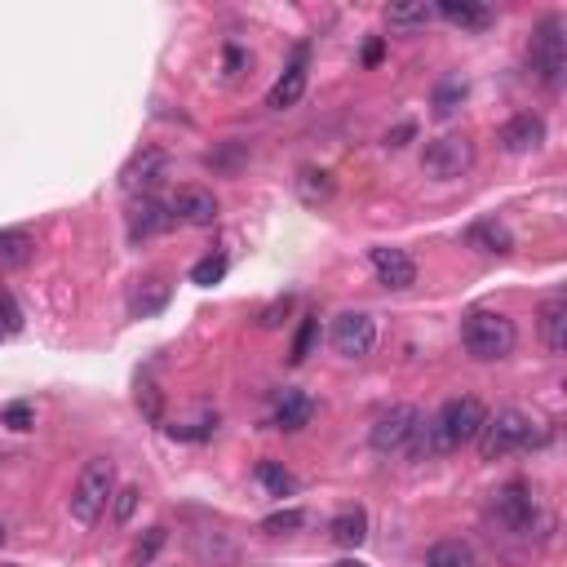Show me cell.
<instances>
[{"mask_svg":"<svg viewBox=\"0 0 567 567\" xmlns=\"http://www.w3.org/2000/svg\"><path fill=\"white\" fill-rule=\"evenodd\" d=\"M257 483H262L271 497H293L297 492V474L284 470L280 461H262V466H257Z\"/></svg>","mask_w":567,"mask_h":567,"instance_id":"484cf974","label":"cell"},{"mask_svg":"<svg viewBox=\"0 0 567 567\" xmlns=\"http://www.w3.org/2000/svg\"><path fill=\"white\" fill-rule=\"evenodd\" d=\"M430 18H435V5H426V0H412V5H390V9H386V23L395 27V32H412V27H426Z\"/></svg>","mask_w":567,"mask_h":567,"instance_id":"cb8c5ba5","label":"cell"},{"mask_svg":"<svg viewBox=\"0 0 567 567\" xmlns=\"http://www.w3.org/2000/svg\"><path fill=\"white\" fill-rule=\"evenodd\" d=\"M541 342L550 355H563L567 350V297L563 293H554L541 306Z\"/></svg>","mask_w":567,"mask_h":567,"instance_id":"2e32d148","label":"cell"},{"mask_svg":"<svg viewBox=\"0 0 567 567\" xmlns=\"http://www.w3.org/2000/svg\"><path fill=\"white\" fill-rule=\"evenodd\" d=\"M178 213V222H191V226H213L218 222V195L204 191V187H182L169 204Z\"/></svg>","mask_w":567,"mask_h":567,"instance_id":"4fadbf2b","label":"cell"},{"mask_svg":"<svg viewBox=\"0 0 567 567\" xmlns=\"http://www.w3.org/2000/svg\"><path fill=\"white\" fill-rule=\"evenodd\" d=\"M244 63H249V58H244V49H235V45L226 49V76H240Z\"/></svg>","mask_w":567,"mask_h":567,"instance_id":"d590c367","label":"cell"},{"mask_svg":"<svg viewBox=\"0 0 567 567\" xmlns=\"http://www.w3.org/2000/svg\"><path fill=\"white\" fill-rule=\"evenodd\" d=\"M492 510H497V519H501L510 532H532L536 519H541V505H536L532 488H528V483H519V479L505 483V488L497 492Z\"/></svg>","mask_w":567,"mask_h":567,"instance_id":"9c48e42d","label":"cell"},{"mask_svg":"<svg viewBox=\"0 0 567 567\" xmlns=\"http://www.w3.org/2000/svg\"><path fill=\"white\" fill-rule=\"evenodd\" d=\"M466 244L470 249H479V253H514V235H510V226L497 222V218H483V222H474L470 231H466Z\"/></svg>","mask_w":567,"mask_h":567,"instance_id":"ac0fdd59","label":"cell"},{"mask_svg":"<svg viewBox=\"0 0 567 567\" xmlns=\"http://www.w3.org/2000/svg\"><path fill=\"white\" fill-rule=\"evenodd\" d=\"M532 435H536V426H532L528 412H519V408H501V412H492V417L483 421V430H479V452H483V461L510 457V452L528 448Z\"/></svg>","mask_w":567,"mask_h":567,"instance_id":"277c9868","label":"cell"},{"mask_svg":"<svg viewBox=\"0 0 567 567\" xmlns=\"http://www.w3.org/2000/svg\"><path fill=\"white\" fill-rule=\"evenodd\" d=\"M426 567H474V550L466 541H439L426 554Z\"/></svg>","mask_w":567,"mask_h":567,"instance_id":"4316f807","label":"cell"},{"mask_svg":"<svg viewBox=\"0 0 567 567\" xmlns=\"http://www.w3.org/2000/svg\"><path fill=\"white\" fill-rule=\"evenodd\" d=\"M288 311H293V297H280V302H271V306L262 311V328H275Z\"/></svg>","mask_w":567,"mask_h":567,"instance_id":"d6a6232c","label":"cell"},{"mask_svg":"<svg viewBox=\"0 0 567 567\" xmlns=\"http://www.w3.org/2000/svg\"><path fill=\"white\" fill-rule=\"evenodd\" d=\"M302 58L306 54H297V63L271 85V94H266V107H271V111H288V107L302 102V94H306V63H302Z\"/></svg>","mask_w":567,"mask_h":567,"instance_id":"e0dca14e","label":"cell"},{"mask_svg":"<svg viewBox=\"0 0 567 567\" xmlns=\"http://www.w3.org/2000/svg\"><path fill=\"white\" fill-rule=\"evenodd\" d=\"M461 102H466V80L461 76H448L435 85V98H430V107H435L439 120H452L461 111Z\"/></svg>","mask_w":567,"mask_h":567,"instance_id":"603a6c76","label":"cell"},{"mask_svg":"<svg viewBox=\"0 0 567 567\" xmlns=\"http://www.w3.org/2000/svg\"><path fill=\"white\" fill-rule=\"evenodd\" d=\"M36 257V235L32 231H0V271H23Z\"/></svg>","mask_w":567,"mask_h":567,"instance_id":"ffe728a7","label":"cell"},{"mask_svg":"<svg viewBox=\"0 0 567 567\" xmlns=\"http://www.w3.org/2000/svg\"><path fill=\"white\" fill-rule=\"evenodd\" d=\"M315 346H319V315H306L302 319V328H297V337H293V364H306V359L315 355Z\"/></svg>","mask_w":567,"mask_h":567,"instance_id":"83f0119b","label":"cell"},{"mask_svg":"<svg viewBox=\"0 0 567 567\" xmlns=\"http://www.w3.org/2000/svg\"><path fill=\"white\" fill-rule=\"evenodd\" d=\"M0 426H9V430H32V426H36V408L18 399V404H9L5 412H0Z\"/></svg>","mask_w":567,"mask_h":567,"instance_id":"1f68e13d","label":"cell"},{"mask_svg":"<svg viewBox=\"0 0 567 567\" xmlns=\"http://www.w3.org/2000/svg\"><path fill=\"white\" fill-rule=\"evenodd\" d=\"M483 421H488V408L474 395H457L448 399L435 417L426 421V439H430V457H448V452L466 448V443L479 439Z\"/></svg>","mask_w":567,"mask_h":567,"instance_id":"6da1fadb","label":"cell"},{"mask_svg":"<svg viewBox=\"0 0 567 567\" xmlns=\"http://www.w3.org/2000/svg\"><path fill=\"white\" fill-rule=\"evenodd\" d=\"M0 337H9V328H5V319H0Z\"/></svg>","mask_w":567,"mask_h":567,"instance_id":"f35d334b","label":"cell"},{"mask_svg":"<svg viewBox=\"0 0 567 567\" xmlns=\"http://www.w3.org/2000/svg\"><path fill=\"white\" fill-rule=\"evenodd\" d=\"M368 262H373L377 280L386 288H395V293H404V288L417 284V262L404 253V249H390V244H377V249H368Z\"/></svg>","mask_w":567,"mask_h":567,"instance_id":"8fae6325","label":"cell"},{"mask_svg":"<svg viewBox=\"0 0 567 567\" xmlns=\"http://www.w3.org/2000/svg\"><path fill=\"white\" fill-rule=\"evenodd\" d=\"M328 536H333L342 550L364 545V536H368V510H364V505H350V510H342L333 523H328Z\"/></svg>","mask_w":567,"mask_h":567,"instance_id":"44dd1931","label":"cell"},{"mask_svg":"<svg viewBox=\"0 0 567 567\" xmlns=\"http://www.w3.org/2000/svg\"><path fill=\"white\" fill-rule=\"evenodd\" d=\"M532 71L541 76V85L559 89L563 85V71H567V36H563V18L550 14L541 27L532 32Z\"/></svg>","mask_w":567,"mask_h":567,"instance_id":"5b68a950","label":"cell"},{"mask_svg":"<svg viewBox=\"0 0 567 567\" xmlns=\"http://www.w3.org/2000/svg\"><path fill=\"white\" fill-rule=\"evenodd\" d=\"M302 523H306V514H302V510H275L271 519L262 523V532H266V536H284V532H297Z\"/></svg>","mask_w":567,"mask_h":567,"instance_id":"4dcf8cb0","label":"cell"},{"mask_svg":"<svg viewBox=\"0 0 567 567\" xmlns=\"http://www.w3.org/2000/svg\"><path fill=\"white\" fill-rule=\"evenodd\" d=\"M461 346L470 350L474 359H483V364H497V359L514 355V346H519V328H514L510 315L501 311H470L461 319Z\"/></svg>","mask_w":567,"mask_h":567,"instance_id":"7a4b0ae2","label":"cell"},{"mask_svg":"<svg viewBox=\"0 0 567 567\" xmlns=\"http://www.w3.org/2000/svg\"><path fill=\"white\" fill-rule=\"evenodd\" d=\"M470 164H474V142L466 138V133H443V138H435L426 147V156H421V169H426L430 178H439V182L461 178Z\"/></svg>","mask_w":567,"mask_h":567,"instance_id":"52a82bcc","label":"cell"},{"mask_svg":"<svg viewBox=\"0 0 567 567\" xmlns=\"http://www.w3.org/2000/svg\"><path fill=\"white\" fill-rule=\"evenodd\" d=\"M116 461L111 457H89L85 470H80L76 479V492H71V519L76 523H98V514L111 505V497H116Z\"/></svg>","mask_w":567,"mask_h":567,"instance_id":"3957f363","label":"cell"},{"mask_svg":"<svg viewBox=\"0 0 567 567\" xmlns=\"http://www.w3.org/2000/svg\"><path fill=\"white\" fill-rule=\"evenodd\" d=\"M173 222H178V213H173L169 204L142 200L138 209L129 213V240H151V235H164V231H173Z\"/></svg>","mask_w":567,"mask_h":567,"instance_id":"5bb4252c","label":"cell"},{"mask_svg":"<svg viewBox=\"0 0 567 567\" xmlns=\"http://www.w3.org/2000/svg\"><path fill=\"white\" fill-rule=\"evenodd\" d=\"M164 536H169L164 528H151V536H147V541L138 545V563H151V559H156V550L164 545Z\"/></svg>","mask_w":567,"mask_h":567,"instance_id":"836d02e7","label":"cell"},{"mask_svg":"<svg viewBox=\"0 0 567 567\" xmlns=\"http://www.w3.org/2000/svg\"><path fill=\"white\" fill-rule=\"evenodd\" d=\"M164 178H169V156H164L160 147H142V151H133L129 164L120 169V187H125L129 195H151Z\"/></svg>","mask_w":567,"mask_h":567,"instance_id":"ba28073f","label":"cell"},{"mask_svg":"<svg viewBox=\"0 0 567 567\" xmlns=\"http://www.w3.org/2000/svg\"><path fill=\"white\" fill-rule=\"evenodd\" d=\"M226 253H209V257H200V262L191 266V284H200V288H213V284H222V275H226Z\"/></svg>","mask_w":567,"mask_h":567,"instance_id":"f1b7e54d","label":"cell"},{"mask_svg":"<svg viewBox=\"0 0 567 567\" xmlns=\"http://www.w3.org/2000/svg\"><path fill=\"white\" fill-rule=\"evenodd\" d=\"M333 346L342 359H364L377 346V319L368 311H346L333 324Z\"/></svg>","mask_w":567,"mask_h":567,"instance_id":"30bf717a","label":"cell"},{"mask_svg":"<svg viewBox=\"0 0 567 567\" xmlns=\"http://www.w3.org/2000/svg\"><path fill=\"white\" fill-rule=\"evenodd\" d=\"M311 417H315V399L311 395H302V390H284L280 395V404H275V417H271V426L275 430H306L311 426Z\"/></svg>","mask_w":567,"mask_h":567,"instance_id":"9a60e30c","label":"cell"},{"mask_svg":"<svg viewBox=\"0 0 567 567\" xmlns=\"http://www.w3.org/2000/svg\"><path fill=\"white\" fill-rule=\"evenodd\" d=\"M381 54H386V45H381V40H373V45L364 49V63H368V67H377V63H381Z\"/></svg>","mask_w":567,"mask_h":567,"instance_id":"8d00e7d4","label":"cell"},{"mask_svg":"<svg viewBox=\"0 0 567 567\" xmlns=\"http://www.w3.org/2000/svg\"><path fill=\"white\" fill-rule=\"evenodd\" d=\"M138 501H142V488H133V483L116 488V497H111V519H116V523H129L133 510H138Z\"/></svg>","mask_w":567,"mask_h":567,"instance_id":"f546056e","label":"cell"},{"mask_svg":"<svg viewBox=\"0 0 567 567\" xmlns=\"http://www.w3.org/2000/svg\"><path fill=\"white\" fill-rule=\"evenodd\" d=\"M169 297H173V288L164 284V280H147L138 293L129 297V311H133V319H147V315L164 311V306H169Z\"/></svg>","mask_w":567,"mask_h":567,"instance_id":"7402d4cb","label":"cell"},{"mask_svg":"<svg viewBox=\"0 0 567 567\" xmlns=\"http://www.w3.org/2000/svg\"><path fill=\"white\" fill-rule=\"evenodd\" d=\"M435 14L448 18V23L461 27V32H483V27L492 23V9L488 5H474V0H439Z\"/></svg>","mask_w":567,"mask_h":567,"instance_id":"d6986e66","label":"cell"},{"mask_svg":"<svg viewBox=\"0 0 567 567\" xmlns=\"http://www.w3.org/2000/svg\"><path fill=\"white\" fill-rule=\"evenodd\" d=\"M541 142H545V120L536 116V111H519L514 120L501 125V147L510 151V156H528Z\"/></svg>","mask_w":567,"mask_h":567,"instance_id":"7c38bea8","label":"cell"},{"mask_svg":"<svg viewBox=\"0 0 567 567\" xmlns=\"http://www.w3.org/2000/svg\"><path fill=\"white\" fill-rule=\"evenodd\" d=\"M412 133H417V125H399V129H390L386 133V147H408V142H412Z\"/></svg>","mask_w":567,"mask_h":567,"instance_id":"e575fe53","label":"cell"},{"mask_svg":"<svg viewBox=\"0 0 567 567\" xmlns=\"http://www.w3.org/2000/svg\"><path fill=\"white\" fill-rule=\"evenodd\" d=\"M421 426H426L421 408L395 404V408H386V412H381V417L373 421L368 439H373V448H377V452H408V448H412V439L421 435Z\"/></svg>","mask_w":567,"mask_h":567,"instance_id":"8992f818","label":"cell"},{"mask_svg":"<svg viewBox=\"0 0 567 567\" xmlns=\"http://www.w3.org/2000/svg\"><path fill=\"white\" fill-rule=\"evenodd\" d=\"M337 567H364V563H359V559H346V563H337Z\"/></svg>","mask_w":567,"mask_h":567,"instance_id":"74e56055","label":"cell"},{"mask_svg":"<svg viewBox=\"0 0 567 567\" xmlns=\"http://www.w3.org/2000/svg\"><path fill=\"white\" fill-rule=\"evenodd\" d=\"M297 191H302L306 204H324V200H333L337 182H333V173H328V169H302V178H297Z\"/></svg>","mask_w":567,"mask_h":567,"instance_id":"d4e9b609","label":"cell"}]
</instances>
